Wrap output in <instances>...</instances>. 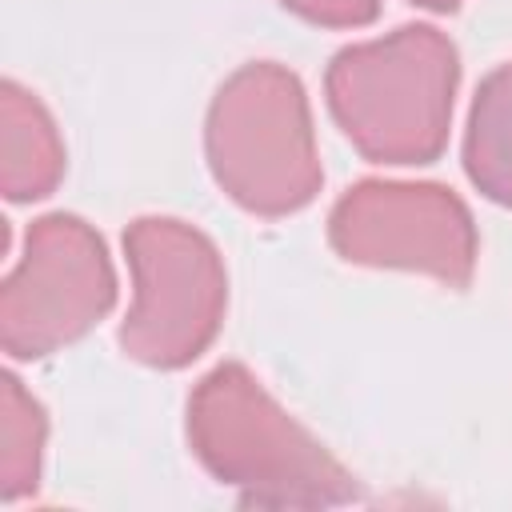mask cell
<instances>
[{
  "instance_id": "obj_1",
  "label": "cell",
  "mask_w": 512,
  "mask_h": 512,
  "mask_svg": "<svg viewBox=\"0 0 512 512\" xmlns=\"http://www.w3.org/2000/svg\"><path fill=\"white\" fill-rule=\"evenodd\" d=\"M456 88V48L424 24L344 48L328 68V104L372 160L424 164L440 152Z\"/></svg>"
},
{
  "instance_id": "obj_2",
  "label": "cell",
  "mask_w": 512,
  "mask_h": 512,
  "mask_svg": "<svg viewBox=\"0 0 512 512\" xmlns=\"http://www.w3.org/2000/svg\"><path fill=\"white\" fill-rule=\"evenodd\" d=\"M188 432L196 456L260 504H336L356 492L352 476L240 364L216 368L196 388Z\"/></svg>"
},
{
  "instance_id": "obj_3",
  "label": "cell",
  "mask_w": 512,
  "mask_h": 512,
  "mask_svg": "<svg viewBox=\"0 0 512 512\" xmlns=\"http://www.w3.org/2000/svg\"><path fill=\"white\" fill-rule=\"evenodd\" d=\"M208 156L228 196L252 212L276 216L308 204L320 164L300 80L276 64L236 72L212 104Z\"/></svg>"
},
{
  "instance_id": "obj_4",
  "label": "cell",
  "mask_w": 512,
  "mask_h": 512,
  "mask_svg": "<svg viewBox=\"0 0 512 512\" xmlns=\"http://www.w3.org/2000/svg\"><path fill=\"white\" fill-rule=\"evenodd\" d=\"M136 300L120 344L128 356L180 368L204 352L224 312V268L216 248L180 220H136L124 236Z\"/></svg>"
},
{
  "instance_id": "obj_5",
  "label": "cell",
  "mask_w": 512,
  "mask_h": 512,
  "mask_svg": "<svg viewBox=\"0 0 512 512\" xmlns=\"http://www.w3.org/2000/svg\"><path fill=\"white\" fill-rule=\"evenodd\" d=\"M116 296L100 236L76 216H44L0 292V336L20 360L48 356L108 312Z\"/></svg>"
},
{
  "instance_id": "obj_6",
  "label": "cell",
  "mask_w": 512,
  "mask_h": 512,
  "mask_svg": "<svg viewBox=\"0 0 512 512\" xmlns=\"http://www.w3.org/2000/svg\"><path fill=\"white\" fill-rule=\"evenodd\" d=\"M332 244L356 264H392L464 284L476 260L468 208L436 184H360L332 212Z\"/></svg>"
},
{
  "instance_id": "obj_7",
  "label": "cell",
  "mask_w": 512,
  "mask_h": 512,
  "mask_svg": "<svg viewBox=\"0 0 512 512\" xmlns=\"http://www.w3.org/2000/svg\"><path fill=\"white\" fill-rule=\"evenodd\" d=\"M60 136L40 100L12 80L0 92V184L8 200L48 196L60 180Z\"/></svg>"
},
{
  "instance_id": "obj_8",
  "label": "cell",
  "mask_w": 512,
  "mask_h": 512,
  "mask_svg": "<svg viewBox=\"0 0 512 512\" xmlns=\"http://www.w3.org/2000/svg\"><path fill=\"white\" fill-rule=\"evenodd\" d=\"M464 164L480 192L500 204H512V64L496 68L476 92Z\"/></svg>"
},
{
  "instance_id": "obj_9",
  "label": "cell",
  "mask_w": 512,
  "mask_h": 512,
  "mask_svg": "<svg viewBox=\"0 0 512 512\" xmlns=\"http://www.w3.org/2000/svg\"><path fill=\"white\" fill-rule=\"evenodd\" d=\"M44 444V412L20 388L16 376H4L0 388V496L12 500L36 488Z\"/></svg>"
},
{
  "instance_id": "obj_10",
  "label": "cell",
  "mask_w": 512,
  "mask_h": 512,
  "mask_svg": "<svg viewBox=\"0 0 512 512\" xmlns=\"http://www.w3.org/2000/svg\"><path fill=\"white\" fill-rule=\"evenodd\" d=\"M292 12L316 20V24H336V28H356V24H368L380 4L376 0H284Z\"/></svg>"
},
{
  "instance_id": "obj_11",
  "label": "cell",
  "mask_w": 512,
  "mask_h": 512,
  "mask_svg": "<svg viewBox=\"0 0 512 512\" xmlns=\"http://www.w3.org/2000/svg\"><path fill=\"white\" fill-rule=\"evenodd\" d=\"M416 4H424V8H440V12H444V8H456L460 0H416Z\"/></svg>"
}]
</instances>
